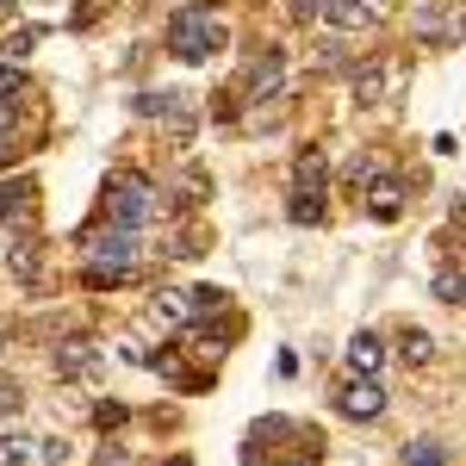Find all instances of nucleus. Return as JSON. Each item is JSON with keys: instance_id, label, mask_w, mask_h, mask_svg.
Instances as JSON below:
<instances>
[{"instance_id": "c85d7f7f", "label": "nucleus", "mask_w": 466, "mask_h": 466, "mask_svg": "<svg viewBox=\"0 0 466 466\" xmlns=\"http://www.w3.org/2000/svg\"><path fill=\"white\" fill-rule=\"evenodd\" d=\"M32 44H37V32H13V37H6V50H13V56H25Z\"/></svg>"}, {"instance_id": "9d476101", "label": "nucleus", "mask_w": 466, "mask_h": 466, "mask_svg": "<svg viewBox=\"0 0 466 466\" xmlns=\"http://www.w3.org/2000/svg\"><path fill=\"white\" fill-rule=\"evenodd\" d=\"M373 13H380L373 0H329V6H323V19H329L336 32H367V25H373Z\"/></svg>"}, {"instance_id": "1a4fd4ad", "label": "nucleus", "mask_w": 466, "mask_h": 466, "mask_svg": "<svg viewBox=\"0 0 466 466\" xmlns=\"http://www.w3.org/2000/svg\"><path fill=\"white\" fill-rule=\"evenodd\" d=\"M323 180H329V156H323L318 144L299 149V156H292V187H299V193H323Z\"/></svg>"}, {"instance_id": "4468645a", "label": "nucleus", "mask_w": 466, "mask_h": 466, "mask_svg": "<svg viewBox=\"0 0 466 466\" xmlns=\"http://www.w3.org/2000/svg\"><path fill=\"white\" fill-rule=\"evenodd\" d=\"M398 355L410 360V367H423V360L435 355V342H430V329H417V323H410V329H398Z\"/></svg>"}, {"instance_id": "dca6fc26", "label": "nucleus", "mask_w": 466, "mask_h": 466, "mask_svg": "<svg viewBox=\"0 0 466 466\" xmlns=\"http://www.w3.org/2000/svg\"><path fill=\"white\" fill-rule=\"evenodd\" d=\"M287 218H292V224H318V218H323V193H299V187H292Z\"/></svg>"}, {"instance_id": "72a5a7b5", "label": "nucleus", "mask_w": 466, "mask_h": 466, "mask_svg": "<svg viewBox=\"0 0 466 466\" xmlns=\"http://www.w3.org/2000/svg\"><path fill=\"white\" fill-rule=\"evenodd\" d=\"M0 355H6V342H0Z\"/></svg>"}, {"instance_id": "20e7f679", "label": "nucleus", "mask_w": 466, "mask_h": 466, "mask_svg": "<svg viewBox=\"0 0 466 466\" xmlns=\"http://www.w3.org/2000/svg\"><path fill=\"white\" fill-rule=\"evenodd\" d=\"M336 410L355 417V423H373V417L386 410V386H380L373 373H349V386L336 392Z\"/></svg>"}, {"instance_id": "393cba45", "label": "nucleus", "mask_w": 466, "mask_h": 466, "mask_svg": "<svg viewBox=\"0 0 466 466\" xmlns=\"http://www.w3.org/2000/svg\"><path fill=\"white\" fill-rule=\"evenodd\" d=\"M349 56H342V44H318V69H342Z\"/></svg>"}, {"instance_id": "39448f33", "label": "nucleus", "mask_w": 466, "mask_h": 466, "mask_svg": "<svg viewBox=\"0 0 466 466\" xmlns=\"http://www.w3.org/2000/svg\"><path fill=\"white\" fill-rule=\"evenodd\" d=\"M280 81H287V50H261V56H249V75H243V87H249L255 100H274L280 94Z\"/></svg>"}, {"instance_id": "7ed1b4c3", "label": "nucleus", "mask_w": 466, "mask_h": 466, "mask_svg": "<svg viewBox=\"0 0 466 466\" xmlns=\"http://www.w3.org/2000/svg\"><path fill=\"white\" fill-rule=\"evenodd\" d=\"M81 249L94 255V268H112V274H131V268H137V230L112 224V230H94V237H81Z\"/></svg>"}, {"instance_id": "a878e982", "label": "nucleus", "mask_w": 466, "mask_h": 466, "mask_svg": "<svg viewBox=\"0 0 466 466\" xmlns=\"http://www.w3.org/2000/svg\"><path fill=\"white\" fill-rule=\"evenodd\" d=\"M94 423H100V430H118V423H125V404H100Z\"/></svg>"}, {"instance_id": "a211bd4d", "label": "nucleus", "mask_w": 466, "mask_h": 466, "mask_svg": "<svg viewBox=\"0 0 466 466\" xmlns=\"http://www.w3.org/2000/svg\"><path fill=\"white\" fill-rule=\"evenodd\" d=\"M435 299H448V305H466V274L441 268V274H435Z\"/></svg>"}, {"instance_id": "2eb2a0df", "label": "nucleus", "mask_w": 466, "mask_h": 466, "mask_svg": "<svg viewBox=\"0 0 466 466\" xmlns=\"http://www.w3.org/2000/svg\"><path fill=\"white\" fill-rule=\"evenodd\" d=\"M6 268L32 287V280H37V243H13V249H6Z\"/></svg>"}, {"instance_id": "5701e85b", "label": "nucleus", "mask_w": 466, "mask_h": 466, "mask_svg": "<svg viewBox=\"0 0 466 466\" xmlns=\"http://www.w3.org/2000/svg\"><path fill=\"white\" fill-rule=\"evenodd\" d=\"M323 6H329V0H292V19L311 25V19H323Z\"/></svg>"}, {"instance_id": "ddd939ff", "label": "nucleus", "mask_w": 466, "mask_h": 466, "mask_svg": "<svg viewBox=\"0 0 466 466\" xmlns=\"http://www.w3.org/2000/svg\"><path fill=\"white\" fill-rule=\"evenodd\" d=\"M37 461H44V441H32L25 430L0 435V466H37Z\"/></svg>"}, {"instance_id": "412c9836", "label": "nucleus", "mask_w": 466, "mask_h": 466, "mask_svg": "<svg viewBox=\"0 0 466 466\" xmlns=\"http://www.w3.org/2000/svg\"><path fill=\"white\" fill-rule=\"evenodd\" d=\"M19 212H25V187H0V224H13Z\"/></svg>"}, {"instance_id": "9b49d317", "label": "nucleus", "mask_w": 466, "mask_h": 466, "mask_svg": "<svg viewBox=\"0 0 466 466\" xmlns=\"http://www.w3.org/2000/svg\"><path fill=\"white\" fill-rule=\"evenodd\" d=\"M149 311H156V323H168V329H187V323L199 318V311H193V292H156Z\"/></svg>"}, {"instance_id": "f257e3e1", "label": "nucleus", "mask_w": 466, "mask_h": 466, "mask_svg": "<svg viewBox=\"0 0 466 466\" xmlns=\"http://www.w3.org/2000/svg\"><path fill=\"white\" fill-rule=\"evenodd\" d=\"M168 50H175L180 63H206L212 50H224V19H218L212 6H180L175 19H168Z\"/></svg>"}, {"instance_id": "bb28decb", "label": "nucleus", "mask_w": 466, "mask_h": 466, "mask_svg": "<svg viewBox=\"0 0 466 466\" xmlns=\"http://www.w3.org/2000/svg\"><path fill=\"white\" fill-rule=\"evenodd\" d=\"M44 466H69V441H44Z\"/></svg>"}, {"instance_id": "f704fd0d", "label": "nucleus", "mask_w": 466, "mask_h": 466, "mask_svg": "<svg viewBox=\"0 0 466 466\" xmlns=\"http://www.w3.org/2000/svg\"><path fill=\"white\" fill-rule=\"evenodd\" d=\"M0 6H13V0H0Z\"/></svg>"}, {"instance_id": "0eeeda50", "label": "nucleus", "mask_w": 466, "mask_h": 466, "mask_svg": "<svg viewBox=\"0 0 466 466\" xmlns=\"http://www.w3.org/2000/svg\"><path fill=\"white\" fill-rule=\"evenodd\" d=\"M367 212L380 218V224H392V218L404 212V187H398L392 175H373L367 180Z\"/></svg>"}, {"instance_id": "423d86ee", "label": "nucleus", "mask_w": 466, "mask_h": 466, "mask_svg": "<svg viewBox=\"0 0 466 466\" xmlns=\"http://www.w3.org/2000/svg\"><path fill=\"white\" fill-rule=\"evenodd\" d=\"M386 94H392V63H386V56L360 63V69H355V100H360V106H380Z\"/></svg>"}, {"instance_id": "2f4dec72", "label": "nucleus", "mask_w": 466, "mask_h": 466, "mask_svg": "<svg viewBox=\"0 0 466 466\" xmlns=\"http://www.w3.org/2000/svg\"><path fill=\"white\" fill-rule=\"evenodd\" d=\"M373 6H398V0H373Z\"/></svg>"}, {"instance_id": "c756f323", "label": "nucleus", "mask_w": 466, "mask_h": 466, "mask_svg": "<svg viewBox=\"0 0 466 466\" xmlns=\"http://www.w3.org/2000/svg\"><path fill=\"white\" fill-rule=\"evenodd\" d=\"M454 37H461V44H466V6H461V25H454Z\"/></svg>"}, {"instance_id": "aec40b11", "label": "nucleus", "mask_w": 466, "mask_h": 466, "mask_svg": "<svg viewBox=\"0 0 466 466\" xmlns=\"http://www.w3.org/2000/svg\"><path fill=\"white\" fill-rule=\"evenodd\" d=\"M19 404H25V386H19L13 373H0V417H13Z\"/></svg>"}, {"instance_id": "f3484780", "label": "nucleus", "mask_w": 466, "mask_h": 466, "mask_svg": "<svg viewBox=\"0 0 466 466\" xmlns=\"http://www.w3.org/2000/svg\"><path fill=\"white\" fill-rule=\"evenodd\" d=\"M180 100H187V94H137V112H144V118H175Z\"/></svg>"}, {"instance_id": "473e14b6", "label": "nucleus", "mask_w": 466, "mask_h": 466, "mask_svg": "<svg viewBox=\"0 0 466 466\" xmlns=\"http://www.w3.org/2000/svg\"><path fill=\"white\" fill-rule=\"evenodd\" d=\"M292 466H311V461H292Z\"/></svg>"}, {"instance_id": "b1692460", "label": "nucleus", "mask_w": 466, "mask_h": 466, "mask_svg": "<svg viewBox=\"0 0 466 466\" xmlns=\"http://www.w3.org/2000/svg\"><path fill=\"white\" fill-rule=\"evenodd\" d=\"M25 87V75H19V63H0V94H19Z\"/></svg>"}, {"instance_id": "cd10ccee", "label": "nucleus", "mask_w": 466, "mask_h": 466, "mask_svg": "<svg viewBox=\"0 0 466 466\" xmlns=\"http://www.w3.org/2000/svg\"><path fill=\"white\" fill-rule=\"evenodd\" d=\"M94 466H131V454H125V448H100V454H94Z\"/></svg>"}, {"instance_id": "7c9ffc66", "label": "nucleus", "mask_w": 466, "mask_h": 466, "mask_svg": "<svg viewBox=\"0 0 466 466\" xmlns=\"http://www.w3.org/2000/svg\"><path fill=\"white\" fill-rule=\"evenodd\" d=\"M168 466H193V461H187V454H175V461H168Z\"/></svg>"}, {"instance_id": "f03ea898", "label": "nucleus", "mask_w": 466, "mask_h": 466, "mask_svg": "<svg viewBox=\"0 0 466 466\" xmlns=\"http://www.w3.org/2000/svg\"><path fill=\"white\" fill-rule=\"evenodd\" d=\"M156 212H162V193H156V180H149V175L125 168V175L106 180V218H112V224L137 230V224H149Z\"/></svg>"}, {"instance_id": "4be33fe9", "label": "nucleus", "mask_w": 466, "mask_h": 466, "mask_svg": "<svg viewBox=\"0 0 466 466\" xmlns=\"http://www.w3.org/2000/svg\"><path fill=\"white\" fill-rule=\"evenodd\" d=\"M19 131V94H0V137Z\"/></svg>"}, {"instance_id": "6e6552de", "label": "nucleus", "mask_w": 466, "mask_h": 466, "mask_svg": "<svg viewBox=\"0 0 466 466\" xmlns=\"http://www.w3.org/2000/svg\"><path fill=\"white\" fill-rule=\"evenodd\" d=\"M56 373H63V380H94V373H100V349H94V342H63V349H56Z\"/></svg>"}, {"instance_id": "6ab92c4d", "label": "nucleus", "mask_w": 466, "mask_h": 466, "mask_svg": "<svg viewBox=\"0 0 466 466\" xmlns=\"http://www.w3.org/2000/svg\"><path fill=\"white\" fill-rule=\"evenodd\" d=\"M404 466H448V454H441L435 441H410V448H404Z\"/></svg>"}, {"instance_id": "f8f14e48", "label": "nucleus", "mask_w": 466, "mask_h": 466, "mask_svg": "<svg viewBox=\"0 0 466 466\" xmlns=\"http://www.w3.org/2000/svg\"><path fill=\"white\" fill-rule=\"evenodd\" d=\"M380 367H386V342L373 329H360L355 342H349V373H380Z\"/></svg>"}]
</instances>
